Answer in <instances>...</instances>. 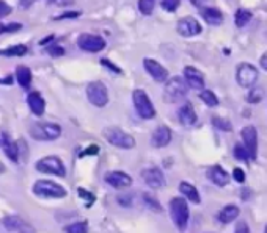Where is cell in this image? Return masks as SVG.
I'll list each match as a JSON object with an SVG mask.
<instances>
[{
  "label": "cell",
  "instance_id": "obj_1",
  "mask_svg": "<svg viewBox=\"0 0 267 233\" xmlns=\"http://www.w3.org/2000/svg\"><path fill=\"white\" fill-rule=\"evenodd\" d=\"M189 90L187 81L182 77H172L165 81V88H163V100L168 103L179 102L186 97Z\"/></svg>",
  "mask_w": 267,
  "mask_h": 233
},
{
  "label": "cell",
  "instance_id": "obj_2",
  "mask_svg": "<svg viewBox=\"0 0 267 233\" xmlns=\"http://www.w3.org/2000/svg\"><path fill=\"white\" fill-rule=\"evenodd\" d=\"M29 133L36 141H54L60 138L61 127L52 122H35L33 125H30Z\"/></svg>",
  "mask_w": 267,
  "mask_h": 233
},
{
  "label": "cell",
  "instance_id": "obj_3",
  "mask_svg": "<svg viewBox=\"0 0 267 233\" xmlns=\"http://www.w3.org/2000/svg\"><path fill=\"white\" fill-rule=\"evenodd\" d=\"M102 135H104L107 142H110L115 147H119V149H134L135 147V139L132 138V135L121 130L119 127H107L102 132Z\"/></svg>",
  "mask_w": 267,
  "mask_h": 233
},
{
  "label": "cell",
  "instance_id": "obj_4",
  "mask_svg": "<svg viewBox=\"0 0 267 233\" xmlns=\"http://www.w3.org/2000/svg\"><path fill=\"white\" fill-rule=\"evenodd\" d=\"M170 215L178 230H186L189 224V205L182 197H175L170 200Z\"/></svg>",
  "mask_w": 267,
  "mask_h": 233
},
{
  "label": "cell",
  "instance_id": "obj_5",
  "mask_svg": "<svg viewBox=\"0 0 267 233\" xmlns=\"http://www.w3.org/2000/svg\"><path fill=\"white\" fill-rule=\"evenodd\" d=\"M33 193L46 199H61L66 196V189L52 180H38L33 185Z\"/></svg>",
  "mask_w": 267,
  "mask_h": 233
},
{
  "label": "cell",
  "instance_id": "obj_6",
  "mask_svg": "<svg viewBox=\"0 0 267 233\" xmlns=\"http://www.w3.org/2000/svg\"><path fill=\"white\" fill-rule=\"evenodd\" d=\"M132 100H134V107L138 113L140 118L143 119H153L156 116V108L150 99V96L143 91V90H135L132 93Z\"/></svg>",
  "mask_w": 267,
  "mask_h": 233
},
{
  "label": "cell",
  "instance_id": "obj_7",
  "mask_svg": "<svg viewBox=\"0 0 267 233\" xmlns=\"http://www.w3.org/2000/svg\"><path fill=\"white\" fill-rule=\"evenodd\" d=\"M259 72L250 63H240L236 69V81L242 88H253L258 81Z\"/></svg>",
  "mask_w": 267,
  "mask_h": 233
},
{
  "label": "cell",
  "instance_id": "obj_8",
  "mask_svg": "<svg viewBox=\"0 0 267 233\" xmlns=\"http://www.w3.org/2000/svg\"><path fill=\"white\" fill-rule=\"evenodd\" d=\"M87 97L94 107L102 108L109 103V91L102 81H91L87 86Z\"/></svg>",
  "mask_w": 267,
  "mask_h": 233
},
{
  "label": "cell",
  "instance_id": "obj_9",
  "mask_svg": "<svg viewBox=\"0 0 267 233\" xmlns=\"http://www.w3.org/2000/svg\"><path fill=\"white\" fill-rule=\"evenodd\" d=\"M36 169L39 172L54 174V176H58V177H65L66 176L65 164L61 163V160L58 157H44V158H41L36 163Z\"/></svg>",
  "mask_w": 267,
  "mask_h": 233
},
{
  "label": "cell",
  "instance_id": "obj_10",
  "mask_svg": "<svg viewBox=\"0 0 267 233\" xmlns=\"http://www.w3.org/2000/svg\"><path fill=\"white\" fill-rule=\"evenodd\" d=\"M77 46H79L82 50H85V52L96 53V52L104 50L106 41L102 39V36H98V35L82 33V35L77 38Z\"/></svg>",
  "mask_w": 267,
  "mask_h": 233
},
{
  "label": "cell",
  "instance_id": "obj_11",
  "mask_svg": "<svg viewBox=\"0 0 267 233\" xmlns=\"http://www.w3.org/2000/svg\"><path fill=\"white\" fill-rule=\"evenodd\" d=\"M242 144L245 145V149H247L249 155H250V160H256L258 157V132L253 125H245L242 132Z\"/></svg>",
  "mask_w": 267,
  "mask_h": 233
},
{
  "label": "cell",
  "instance_id": "obj_12",
  "mask_svg": "<svg viewBox=\"0 0 267 233\" xmlns=\"http://www.w3.org/2000/svg\"><path fill=\"white\" fill-rule=\"evenodd\" d=\"M141 177H143V180H145V183L153 189H159L162 186H165V183H167L163 172L160 171L159 167H154V166L147 167L145 171L141 172Z\"/></svg>",
  "mask_w": 267,
  "mask_h": 233
},
{
  "label": "cell",
  "instance_id": "obj_13",
  "mask_svg": "<svg viewBox=\"0 0 267 233\" xmlns=\"http://www.w3.org/2000/svg\"><path fill=\"white\" fill-rule=\"evenodd\" d=\"M143 66H145V71L159 83H163L168 80V71L163 68L159 61L151 60V58H145L143 60Z\"/></svg>",
  "mask_w": 267,
  "mask_h": 233
},
{
  "label": "cell",
  "instance_id": "obj_14",
  "mask_svg": "<svg viewBox=\"0 0 267 233\" xmlns=\"http://www.w3.org/2000/svg\"><path fill=\"white\" fill-rule=\"evenodd\" d=\"M178 33L181 36H195L198 33H201V24L198 22V20L192 16H186V17H182L179 22H178Z\"/></svg>",
  "mask_w": 267,
  "mask_h": 233
},
{
  "label": "cell",
  "instance_id": "obj_15",
  "mask_svg": "<svg viewBox=\"0 0 267 233\" xmlns=\"http://www.w3.org/2000/svg\"><path fill=\"white\" fill-rule=\"evenodd\" d=\"M104 180L112 186V188H129L132 185V177L123 171H110L106 174Z\"/></svg>",
  "mask_w": 267,
  "mask_h": 233
},
{
  "label": "cell",
  "instance_id": "obj_16",
  "mask_svg": "<svg viewBox=\"0 0 267 233\" xmlns=\"http://www.w3.org/2000/svg\"><path fill=\"white\" fill-rule=\"evenodd\" d=\"M184 80L187 81L189 88H192V90H203L204 88V77L193 66L184 68Z\"/></svg>",
  "mask_w": 267,
  "mask_h": 233
},
{
  "label": "cell",
  "instance_id": "obj_17",
  "mask_svg": "<svg viewBox=\"0 0 267 233\" xmlns=\"http://www.w3.org/2000/svg\"><path fill=\"white\" fill-rule=\"evenodd\" d=\"M4 227L8 231H17V233H35L33 227L29 225L24 219H20L17 216H10L4 219Z\"/></svg>",
  "mask_w": 267,
  "mask_h": 233
},
{
  "label": "cell",
  "instance_id": "obj_18",
  "mask_svg": "<svg viewBox=\"0 0 267 233\" xmlns=\"http://www.w3.org/2000/svg\"><path fill=\"white\" fill-rule=\"evenodd\" d=\"M170 141H172V130L168 129L167 125H159L157 129L154 130L153 136H151V142H153L154 147H157V149L168 145Z\"/></svg>",
  "mask_w": 267,
  "mask_h": 233
},
{
  "label": "cell",
  "instance_id": "obj_19",
  "mask_svg": "<svg viewBox=\"0 0 267 233\" xmlns=\"http://www.w3.org/2000/svg\"><path fill=\"white\" fill-rule=\"evenodd\" d=\"M201 16L204 19V22H206L208 25H212V27H217L223 22V14L215 7H203Z\"/></svg>",
  "mask_w": 267,
  "mask_h": 233
},
{
  "label": "cell",
  "instance_id": "obj_20",
  "mask_svg": "<svg viewBox=\"0 0 267 233\" xmlns=\"http://www.w3.org/2000/svg\"><path fill=\"white\" fill-rule=\"evenodd\" d=\"M178 119L184 127H190L197 122V113L190 103H184L178 111Z\"/></svg>",
  "mask_w": 267,
  "mask_h": 233
},
{
  "label": "cell",
  "instance_id": "obj_21",
  "mask_svg": "<svg viewBox=\"0 0 267 233\" xmlns=\"http://www.w3.org/2000/svg\"><path fill=\"white\" fill-rule=\"evenodd\" d=\"M208 176L211 179V182L217 186H227L228 185V180H230V176L228 172L225 171V169L219 164L209 167V171H208Z\"/></svg>",
  "mask_w": 267,
  "mask_h": 233
},
{
  "label": "cell",
  "instance_id": "obj_22",
  "mask_svg": "<svg viewBox=\"0 0 267 233\" xmlns=\"http://www.w3.org/2000/svg\"><path fill=\"white\" fill-rule=\"evenodd\" d=\"M27 103H29V107L32 110L33 114L36 116H43L44 113V108H46V102L43 99V96H41L39 93H30L29 97H27Z\"/></svg>",
  "mask_w": 267,
  "mask_h": 233
},
{
  "label": "cell",
  "instance_id": "obj_23",
  "mask_svg": "<svg viewBox=\"0 0 267 233\" xmlns=\"http://www.w3.org/2000/svg\"><path fill=\"white\" fill-rule=\"evenodd\" d=\"M2 145H4L5 155H7L11 161L16 163V161L19 160V147H17V144H16L7 133L2 135Z\"/></svg>",
  "mask_w": 267,
  "mask_h": 233
},
{
  "label": "cell",
  "instance_id": "obj_24",
  "mask_svg": "<svg viewBox=\"0 0 267 233\" xmlns=\"http://www.w3.org/2000/svg\"><path fill=\"white\" fill-rule=\"evenodd\" d=\"M239 216V208L236 205H227V207H223L220 210V213H219V221L222 224H230L233 222L234 219H237Z\"/></svg>",
  "mask_w": 267,
  "mask_h": 233
},
{
  "label": "cell",
  "instance_id": "obj_25",
  "mask_svg": "<svg viewBox=\"0 0 267 233\" xmlns=\"http://www.w3.org/2000/svg\"><path fill=\"white\" fill-rule=\"evenodd\" d=\"M179 191L182 193V196L187 200H190L192 203H200V194L197 191V188L193 185H190L189 182H181L179 183Z\"/></svg>",
  "mask_w": 267,
  "mask_h": 233
},
{
  "label": "cell",
  "instance_id": "obj_26",
  "mask_svg": "<svg viewBox=\"0 0 267 233\" xmlns=\"http://www.w3.org/2000/svg\"><path fill=\"white\" fill-rule=\"evenodd\" d=\"M16 77H17V81L22 88H30V83H32V72L27 66H17L16 69Z\"/></svg>",
  "mask_w": 267,
  "mask_h": 233
},
{
  "label": "cell",
  "instance_id": "obj_27",
  "mask_svg": "<svg viewBox=\"0 0 267 233\" xmlns=\"http://www.w3.org/2000/svg\"><path fill=\"white\" fill-rule=\"evenodd\" d=\"M253 17V13L247 8H239L236 11V16H234V20H236V27L242 28L245 25H249V22Z\"/></svg>",
  "mask_w": 267,
  "mask_h": 233
},
{
  "label": "cell",
  "instance_id": "obj_28",
  "mask_svg": "<svg viewBox=\"0 0 267 233\" xmlns=\"http://www.w3.org/2000/svg\"><path fill=\"white\" fill-rule=\"evenodd\" d=\"M264 96H265V93H264L262 88L253 86V88H250V91H249V94H247V97H245V99H247L249 103H259L264 99Z\"/></svg>",
  "mask_w": 267,
  "mask_h": 233
},
{
  "label": "cell",
  "instance_id": "obj_29",
  "mask_svg": "<svg viewBox=\"0 0 267 233\" xmlns=\"http://www.w3.org/2000/svg\"><path fill=\"white\" fill-rule=\"evenodd\" d=\"M200 99L206 103L208 107H217V105H219V99H217V96L211 90H203L200 93Z\"/></svg>",
  "mask_w": 267,
  "mask_h": 233
},
{
  "label": "cell",
  "instance_id": "obj_30",
  "mask_svg": "<svg viewBox=\"0 0 267 233\" xmlns=\"http://www.w3.org/2000/svg\"><path fill=\"white\" fill-rule=\"evenodd\" d=\"M212 124L215 129L219 130H223V132H231L233 130V125L228 119H225V118H220V116H214L212 118Z\"/></svg>",
  "mask_w": 267,
  "mask_h": 233
},
{
  "label": "cell",
  "instance_id": "obj_31",
  "mask_svg": "<svg viewBox=\"0 0 267 233\" xmlns=\"http://www.w3.org/2000/svg\"><path fill=\"white\" fill-rule=\"evenodd\" d=\"M65 231L66 233H88V224L85 221L84 222H74V224L66 225Z\"/></svg>",
  "mask_w": 267,
  "mask_h": 233
},
{
  "label": "cell",
  "instance_id": "obj_32",
  "mask_svg": "<svg viewBox=\"0 0 267 233\" xmlns=\"http://www.w3.org/2000/svg\"><path fill=\"white\" fill-rule=\"evenodd\" d=\"M154 5H156V0H138V10L145 16H150L153 13Z\"/></svg>",
  "mask_w": 267,
  "mask_h": 233
},
{
  "label": "cell",
  "instance_id": "obj_33",
  "mask_svg": "<svg viewBox=\"0 0 267 233\" xmlns=\"http://www.w3.org/2000/svg\"><path fill=\"white\" fill-rule=\"evenodd\" d=\"M234 157L244 163H249L250 161V155L247 152V149H245V145L244 144H236L234 145Z\"/></svg>",
  "mask_w": 267,
  "mask_h": 233
},
{
  "label": "cell",
  "instance_id": "obj_34",
  "mask_svg": "<svg viewBox=\"0 0 267 233\" xmlns=\"http://www.w3.org/2000/svg\"><path fill=\"white\" fill-rule=\"evenodd\" d=\"M27 52L26 46H13L7 50H0V55H5V56H20Z\"/></svg>",
  "mask_w": 267,
  "mask_h": 233
},
{
  "label": "cell",
  "instance_id": "obj_35",
  "mask_svg": "<svg viewBox=\"0 0 267 233\" xmlns=\"http://www.w3.org/2000/svg\"><path fill=\"white\" fill-rule=\"evenodd\" d=\"M143 199H145L147 205H148L151 210H154V211H162L160 203H159V202H157V199H156V197H153L151 194H143Z\"/></svg>",
  "mask_w": 267,
  "mask_h": 233
},
{
  "label": "cell",
  "instance_id": "obj_36",
  "mask_svg": "<svg viewBox=\"0 0 267 233\" xmlns=\"http://www.w3.org/2000/svg\"><path fill=\"white\" fill-rule=\"evenodd\" d=\"M179 2H181V0H162V2H160V5H162V8L165 10V11H168V13H173V11H175V10L178 8Z\"/></svg>",
  "mask_w": 267,
  "mask_h": 233
},
{
  "label": "cell",
  "instance_id": "obj_37",
  "mask_svg": "<svg viewBox=\"0 0 267 233\" xmlns=\"http://www.w3.org/2000/svg\"><path fill=\"white\" fill-rule=\"evenodd\" d=\"M22 28V25L20 24H10V25H4V24H0V35L2 33H13V32H17Z\"/></svg>",
  "mask_w": 267,
  "mask_h": 233
},
{
  "label": "cell",
  "instance_id": "obj_38",
  "mask_svg": "<svg viewBox=\"0 0 267 233\" xmlns=\"http://www.w3.org/2000/svg\"><path fill=\"white\" fill-rule=\"evenodd\" d=\"M10 13H11V7L8 4H5L4 0H0V19L7 17Z\"/></svg>",
  "mask_w": 267,
  "mask_h": 233
},
{
  "label": "cell",
  "instance_id": "obj_39",
  "mask_svg": "<svg viewBox=\"0 0 267 233\" xmlns=\"http://www.w3.org/2000/svg\"><path fill=\"white\" fill-rule=\"evenodd\" d=\"M101 65L102 66H106V68H109L112 72H116V74H121V69L116 66V65H113L112 61H109V60H101Z\"/></svg>",
  "mask_w": 267,
  "mask_h": 233
},
{
  "label": "cell",
  "instance_id": "obj_40",
  "mask_svg": "<svg viewBox=\"0 0 267 233\" xmlns=\"http://www.w3.org/2000/svg\"><path fill=\"white\" fill-rule=\"evenodd\" d=\"M233 176H234V180H236L237 183H244V182H245V172L242 171V169L236 167L234 171H233Z\"/></svg>",
  "mask_w": 267,
  "mask_h": 233
},
{
  "label": "cell",
  "instance_id": "obj_41",
  "mask_svg": "<svg viewBox=\"0 0 267 233\" xmlns=\"http://www.w3.org/2000/svg\"><path fill=\"white\" fill-rule=\"evenodd\" d=\"M79 196H80V197H84V199H87L88 205H91V203L94 202V196L90 194V193H87L85 189H82V188H79Z\"/></svg>",
  "mask_w": 267,
  "mask_h": 233
},
{
  "label": "cell",
  "instance_id": "obj_42",
  "mask_svg": "<svg viewBox=\"0 0 267 233\" xmlns=\"http://www.w3.org/2000/svg\"><path fill=\"white\" fill-rule=\"evenodd\" d=\"M47 52H49L52 56H60V55L65 53V50L61 49V47H58V46H51V47H47Z\"/></svg>",
  "mask_w": 267,
  "mask_h": 233
},
{
  "label": "cell",
  "instance_id": "obj_43",
  "mask_svg": "<svg viewBox=\"0 0 267 233\" xmlns=\"http://www.w3.org/2000/svg\"><path fill=\"white\" fill-rule=\"evenodd\" d=\"M234 233H250V228H249L247 222H239V224L236 225Z\"/></svg>",
  "mask_w": 267,
  "mask_h": 233
},
{
  "label": "cell",
  "instance_id": "obj_44",
  "mask_svg": "<svg viewBox=\"0 0 267 233\" xmlns=\"http://www.w3.org/2000/svg\"><path fill=\"white\" fill-rule=\"evenodd\" d=\"M98 152H99V147H98V145H91V147H88V149H87L85 152H82L80 157H85V155H96Z\"/></svg>",
  "mask_w": 267,
  "mask_h": 233
},
{
  "label": "cell",
  "instance_id": "obj_45",
  "mask_svg": "<svg viewBox=\"0 0 267 233\" xmlns=\"http://www.w3.org/2000/svg\"><path fill=\"white\" fill-rule=\"evenodd\" d=\"M259 65H261V68H262L264 71H267V52L262 53V56H261V60H259Z\"/></svg>",
  "mask_w": 267,
  "mask_h": 233
},
{
  "label": "cell",
  "instance_id": "obj_46",
  "mask_svg": "<svg viewBox=\"0 0 267 233\" xmlns=\"http://www.w3.org/2000/svg\"><path fill=\"white\" fill-rule=\"evenodd\" d=\"M206 2H208V0H190V4H192L193 7H198V8H201Z\"/></svg>",
  "mask_w": 267,
  "mask_h": 233
},
{
  "label": "cell",
  "instance_id": "obj_47",
  "mask_svg": "<svg viewBox=\"0 0 267 233\" xmlns=\"http://www.w3.org/2000/svg\"><path fill=\"white\" fill-rule=\"evenodd\" d=\"M79 16V13H65V14H61L60 17H57V19H65V17H77Z\"/></svg>",
  "mask_w": 267,
  "mask_h": 233
},
{
  "label": "cell",
  "instance_id": "obj_48",
  "mask_svg": "<svg viewBox=\"0 0 267 233\" xmlns=\"http://www.w3.org/2000/svg\"><path fill=\"white\" fill-rule=\"evenodd\" d=\"M264 233H267V225H265V230H264Z\"/></svg>",
  "mask_w": 267,
  "mask_h": 233
},
{
  "label": "cell",
  "instance_id": "obj_49",
  "mask_svg": "<svg viewBox=\"0 0 267 233\" xmlns=\"http://www.w3.org/2000/svg\"><path fill=\"white\" fill-rule=\"evenodd\" d=\"M49 2H52V0H49Z\"/></svg>",
  "mask_w": 267,
  "mask_h": 233
}]
</instances>
